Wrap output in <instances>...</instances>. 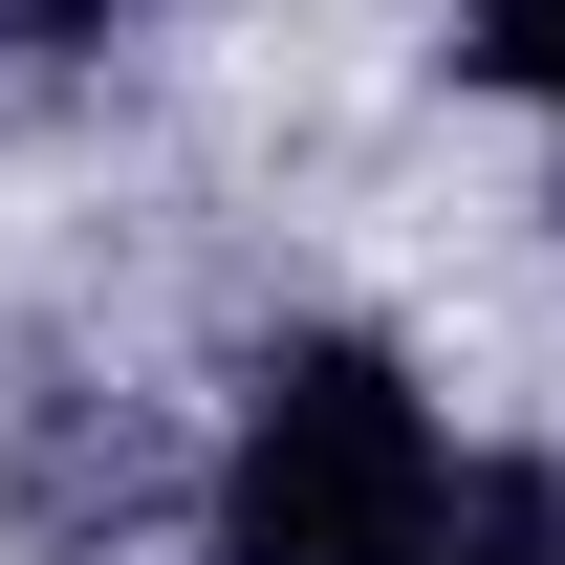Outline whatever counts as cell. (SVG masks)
I'll return each instance as SVG.
<instances>
[{"label": "cell", "mask_w": 565, "mask_h": 565, "mask_svg": "<svg viewBox=\"0 0 565 565\" xmlns=\"http://www.w3.org/2000/svg\"><path fill=\"white\" fill-rule=\"evenodd\" d=\"M457 479L435 392L370 327H282L239 370V457H217V565H392Z\"/></svg>", "instance_id": "1"}, {"label": "cell", "mask_w": 565, "mask_h": 565, "mask_svg": "<svg viewBox=\"0 0 565 565\" xmlns=\"http://www.w3.org/2000/svg\"><path fill=\"white\" fill-rule=\"evenodd\" d=\"M131 500H174L152 414H22V522H44V544H109Z\"/></svg>", "instance_id": "2"}, {"label": "cell", "mask_w": 565, "mask_h": 565, "mask_svg": "<svg viewBox=\"0 0 565 565\" xmlns=\"http://www.w3.org/2000/svg\"><path fill=\"white\" fill-rule=\"evenodd\" d=\"M392 565H565V457H457Z\"/></svg>", "instance_id": "3"}, {"label": "cell", "mask_w": 565, "mask_h": 565, "mask_svg": "<svg viewBox=\"0 0 565 565\" xmlns=\"http://www.w3.org/2000/svg\"><path fill=\"white\" fill-rule=\"evenodd\" d=\"M457 66H479V87H544V109H565V0H457Z\"/></svg>", "instance_id": "4"}, {"label": "cell", "mask_w": 565, "mask_h": 565, "mask_svg": "<svg viewBox=\"0 0 565 565\" xmlns=\"http://www.w3.org/2000/svg\"><path fill=\"white\" fill-rule=\"evenodd\" d=\"M109 22H131V0H0V66H87Z\"/></svg>", "instance_id": "5"}]
</instances>
